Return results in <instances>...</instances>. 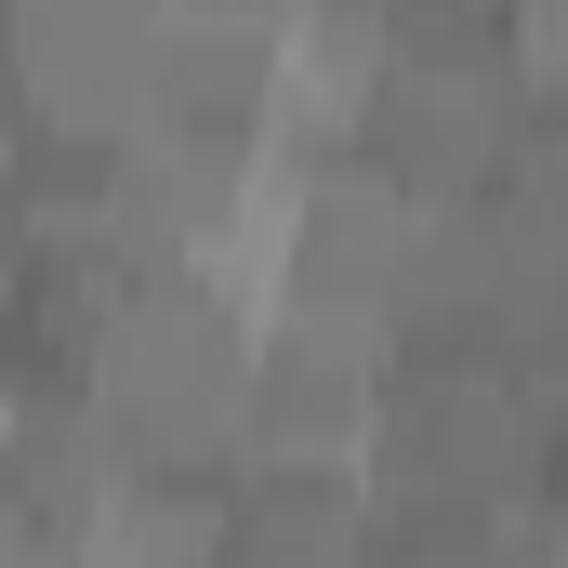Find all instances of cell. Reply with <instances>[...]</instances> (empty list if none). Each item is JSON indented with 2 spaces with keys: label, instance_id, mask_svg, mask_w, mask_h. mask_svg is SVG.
Returning a JSON list of instances; mask_svg holds the SVG:
<instances>
[{
  "label": "cell",
  "instance_id": "9c48e42d",
  "mask_svg": "<svg viewBox=\"0 0 568 568\" xmlns=\"http://www.w3.org/2000/svg\"><path fill=\"white\" fill-rule=\"evenodd\" d=\"M489 317H503V212L436 199L397 278V344H489Z\"/></svg>",
  "mask_w": 568,
  "mask_h": 568
},
{
  "label": "cell",
  "instance_id": "277c9868",
  "mask_svg": "<svg viewBox=\"0 0 568 568\" xmlns=\"http://www.w3.org/2000/svg\"><path fill=\"white\" fill-rule=\"evenodd\" d=\"M424 199L371 159V145H304L291 185V265L265 317H344V331H397V278H410Z\"/></svg>",
  "mask_w": 568,
  "mask_h": 568
},
{
  "label": "cell",
  "instance_id": "8992f818",
  "mask_svg": "<svg viewBox=\"0 0 568 568\" xmlns=\"http://www.w3.org/2000/svg\"><path fill=\"white\" fill-rule=\"evenodd\" d=\"M384 371H397V331L265 317L252 331V397H239L252 463H357L371 449V410H384Z\"/></svg>",
  "mask_w": 568,
  "mask_h": 568
},
{
  "label": "cell",
  "instance_id": "7c38bea8",
  "mask_svg": "<svg viewBox=\"0 0 568 568\" xmlns=\"http://www.w3.org/2000/svg\"><path fill=\"white\" fill-rule=\"evenodd\" d=\"M503 53H516V93L529 106H568V0H516L503 13Z\"/></svg>",
  "mask_w": 568,
  "mask_h": 568
},
{
  "label": "cell",
  "instance_id": "52a82bcc",
  "mask_svg": "<svg viewBox=\"0 0 568 568\" xmlns=\"http://www.w3.org/2000/svg\"><path fill=\"white\" fill-rule=\"evenodd\" d=\"M159 120H265L278 133V13H252V0L159 13Z\"/></svg>",
  "mask_w": 568,
  "mask_h": 568
},
{
  "label": "cell",
  "instance_id": "30bf717a",
  "mask_svg": "<svg viewBox=\"0 0 568 568\" xmlns=\"http://www.w3.org/2000/svg\"><path fill=\"white\" fill-rule=\"evenodd\" d=\"M239 542V476H185V463H145L133 489L106 503V529L80 542L93 568H225Z\"/></svg>",
  "mask_w": 568,
  "mask_h": 568
},
{
  "label": "cell",
  "instance_id": "4fadbf2b",
  "mask_svg": "<svg viewBox=\"0 0 568 568\" xmlns=\"http://www.w3.org/2000/svg\"><path fill=\"white\" fill-rule=\"evenodd\" d=\"M0 568H93V556H80V542H40V529H27V542H13Z\"/></svg>",
  "mask_w": 568,
  "mask_h": 568
},
{
  "label": "cell",
  "instance_id": "6da1fadb",
  "mask_svg": "<svg viewBox=\"0 0 568 568\" xmlns=\"http://www.w3.org/2000/svg\"><path fill=\"white\" fill-rule=\"evenodd\" d=\"M252 304L199 265H145L120 278L106 331H93V410L133 436L145 463H185V476H252V436H239V397H252Z\"/></svg>",
  "mask_w": 568,
  "mask_h": 568
},
{
  "label": "cell",
  "instance_id": "8fae6325",
  "mask_svg": "<svg viewBox=\"0 0 568 568\" xmlns=\"http://www.w3.org/2000/svg\"><path fill=\"white\" fill-rule=\"evenodd\" d=\"M357 568H503V542L476 516H371Z\"/></svg>",
  "mask_w": 568,
  "mask_h": 568
},
{
  "label": "cell",
  "instance_id": "5bb4252c",
  "mask_svg": "<svg viewBox=\"0 0 568 568\" xmlns=\"http://www.w3.org/2000/svg\"><path fill=\"white\" fill-rule=\"evenodd\" d=\"M13 542H27V529H13V476H0V556H13Z\"/></svg>",
  "mask_w": 568,
  "mask_h": 568
},
{
  "label": "cell",
  "instance_id": "7a4b0ae2",
  "mask_svg": "<svg viewBox=\"0 0 568 568\" xmlns=\"http://www.w3.org/2000/svg\"><path fill=\"white\" fill-rule=\"evenodd\" d=\"M529 463H542V410L516 397V371L489 344H397L371 449H357L371 516H476L489 529L529 503Z\"/></svg>",
  "mask_w": 568,
  "mask_h": 568
},
{
  "label": "cell",
  "instance_id": "ba28073f",
  "mask_svg": "<svg viewBox=\"0 0 568 568\" xmlns=\"http://www.w3.org/2000/svg\"><path fill=\"white\" fill-rule=\"evenodd\" d=\"M371 93H384V13L357 0L278 13V145H357Z\"/></svg>",
  "mask_w": 568,
  "mask_h": 568
},
{
  "label": "cell",
  "instance_id": "3957f363",
  "mask_svg": "<svg viewBox=\"0 0 568 568\" xmlns=\"http://www.w3.org/2000/svg\"><path fill=\"white\" fill-rule=\"evenodd\" d=\"M516 133H529V93H516V53H503V13H463V0L384 13V93H371L357 145L424 212L436 199H489Z\"/></svg>",
  "mask_w": 568,
  "mask_h": 568
},
{
  "label": "cell",
  "instance_id": "5b68a950",
  "mask_svg": "<svg viewBox=\"0 0 568 568\" xmlns=\"http://www.w3.org/2000/svg\"><path fill=\"white\" fill-rule=\"evenodd\" d=\"M0 80L27 133L133 145L159 120V13L145 0H13L0 13Z\"/></svg>",
  "mask_w": 568,
  "mask_h": 568
}]
</instances>
